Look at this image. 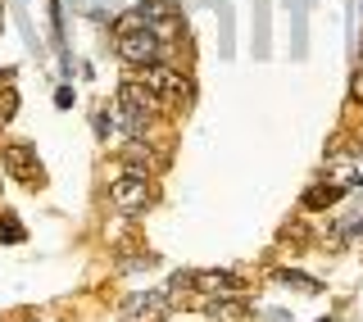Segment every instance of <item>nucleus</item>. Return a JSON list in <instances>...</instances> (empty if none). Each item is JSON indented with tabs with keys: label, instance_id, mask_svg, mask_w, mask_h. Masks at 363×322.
<instances>
[{
	"label": "nucleus",
	"instance_id": "1",
	"mask_svg": "<svg viewBox=\"0 0 363 322\" xmlns=\"http://www.w3.org/2000/svg\"><path fill=\"white\" fill-rule=\"evenodd\" d=\"M155 109H159L155 91H145L141 82H123L118 87V123H123V132H128L132 141H141V136L150 132Z\"/></svg>",
	"mask_w": 363,
	"mask_h": 322
},
{
	"label": "nucleus",
	"instance_id": "2",
	"mask_svg": "<svg viewBox=\"0 0 363 322\" xmlns=\"http://www.w3.org/2000/svg\"><path fill=\"white\" fill-rule=\"evenodd\" d=\"M118 60L132 64V68L159 60V37H155V28H145V23H141L136 9L118 18Z\"/></svg>",
	"mask_w": 363,
	"mask_h": 322
},
{
	"label": "nucleus",
	"instance_id": "3",
	"mask_svg": "<svg viewBox=\"0 0 363 322\" xmlns=\"http://www.w3.org/2000/svg\"><path fill=\"white\" fill-rule=\"evenodd\" d=\"M141 87L155 91V100H164V105H182L186 100V77L177 73L173 64H141Z\"/></svg>",
	"mask_w": 363,
	"mask_h": 322
},
{
	"label": "nucleus",
	"instance_id": "4",
	"mask_svg": "<svg viewBox=\"0 0 363 322\" xmlns=\"http://www.w3.org/2000/svg\"><path fill=\"white\" fill-rule=\"evenodd\" d=\"M109 195H113V204H118L123 213H141L145 204H150V177L128 168L118 182H113V191H109Z\"/></svg>",
	"mask_w": 363,
	"mask_h": 322
},
{
	"label": "nucleus",
	"instance_id": "5",
	"mask_svg": "<svg viewBox=\"0 0 363 322\" xmlns=\"http://www.w3.org/2000/svg\"><path fill=\"white\" fill-rule=\"evenodd\" d=\"M5 168L14 172L18 182H28V187H41V182H45V172L37 164V150H32L28 141H18V145H9V150H5Z\"/></svg>",
	"mask_w": 363,
	"mask_h": 322
},
{
	"label": "nucleus",
	"instance_id": "6",
	"mask_svg": "<svg viewBox=\"0 0 363 322\" xmlns=\"http://www.w3.org/2000/svg\"><path fill=\"white\" fill-rule=\"evenodd\" d=\"M168 291H145V295H132L128 300V309H123V313H128V322H164L168 318Z\"/></svg>",
	"mask_w": 363,
	"mask_h": 322
},
{
	"label": "nucleus",
	"instance_id": "7",
	"mask_svg": "<svg viewBox=\"0 0 363 322\" xmlns=\"http://www.w3.org/2000/svg\"><path fill=\"white\" fill-rule=\"evenodd\" d=\"M136 14H141V23H145V28H155V37H159V41H168V37H173V32L182 28L177 9L168 5V0H145V5L136 9Z\"/></svg>",
	"mask_w": 363,
	"mask_h": 322
},
{
	"label": "nucleus",
	"instance_id": "8",
	"mask_svg": "<svg viewBox=\"0 0 363 322\" xmlns=\"http://www.w3.org/2000/svg\"><path fill=\"white\" fill-rule=\"evenodd\" d=\"M191 286L209 300H227V295H241V282L232 272H191Z\"/></svg>",
	"mask_w": 363,
	"mask_h": 322
},
{
	"label": "nucleus",
	"instance_id": "9",
	"mask_svg": "<svg viewBox=\"0 0 363 322\" xmlns=\"http://www.w3.org/2000/svg\"><path fill=\"white\" fill-rule=\"evenodd\" d=\"M250 309L236 300V295H227V300H209V318L213 322H245Z\"/></svg>",
	"mask_w": 363,
	"mask_h": 322
},
{
	"label": "nucleus",
	"instance_id": "10",
	"mask_svg": "<svg viewBox=\"0 0 363 322\" xmlns=\"http://www.w3.org/2000/svg\"><path fill=\"white\" fill-rule=\"evenodd\" d=\"M340 191L345 187H313V191H304V209H332V204L340 200Z\"/></svg>",
	"mask_w": 363,
	"mask_h": 322
},
{
	"label": "nucleus",
	"instance_id": "11",
	"mask_svg": "<svg viewBox=\"0 0 363 322\" xmlns=\"http://www.w3.org/2000/svg\"><path fill=\"white\" fill-rule=\"evenodd\" d=\"M277 282H281V286H295V291H304V295H318V291H323L313 277H304V272H291V268L277 272Z\"/></svg>",
	"mask_w": 363,
	"mask_h": 322
},
{
	"label": "nucleus",
	"instance_id": "12",
	"mask_svg": "<svg viewBox=\"0 0 363 322\" xmlns=\"http://www.w3.org/2000/svg\"><path fill=\"white\" fill-rule=\"evenodd\" d=\"M123 159H128V168H132V172H150V168H155V155H150V150H141V141H132V150L123 155Z\"/></svg>",
	"mask_w": 363,
	"mask_h": 322
},
{
	"label": "nucleus",
	"instance_id": "13",
	"mask_svg": "<svg viewBox=\"0 0 363 322\" xmlns=\"http://www.w3.org/2000/svg\"><path fill=\"white\" fill-rule=\"evenodd\" d=\"M0 240H5V245H18V240H23V227L14 223V213L0 218Z\"/></svg>",
	"mask_w": 363,
	"mask_h": 322
},
{
	"label": "nucleus",
	"instance_id": "14",
	"mask_svg": "<svg viewBox=\"0 0 363 322\" xmlns=\"http://www.w3.org/2000/svg\"><path fill=\"white\" fill-rule=\"evenodd\" d=\"M14 109H18V96H14V87H5V91H0V128L14 118Z\"/></svg>",
	"mask_w": 363,
	"mask_h": 322
},
{
	"label": "nucleus",
	"instance_id": "15",
	"mask_svg": "<svg viewBox=\"0 0 363 322\" xmlns=\"http://www.w3.org/2000/svg\"><path fill=\"white\" fill-rule=\"evenodd\" d=\"M55 105H60V109H68V105H73V91H68V87H60V91H55Z\"/></svg>",
	"mask_w": 363,
	"mask_h": 322
},
{
	"label": "nucleus",
	"instance_id": "16",
	"mask_svg": "<svg viewBox=\"0 0 363 322\" xmlns=\"http://www.w3.org/2000/svg\"><path fill=\"white\" fill-rule=\"evenodd\" d=\"M354 100H363V73H354Z\"/></svg>",
	"mask_w": 363,
	"mask_h": 322
},
{
	"label": "nucleus",
	"instance_id": "17",
	"mask_svg": "<svg viewBox=\"0 0 363 322\" xmlns=\"http://www.w3.org/2000/svg\"><path fill=\"white\" fill-rule=\"evenodd\" d=\"M0 28H5V5H0Z\"/></svg>",
	"mask_w": 363,
	"mask_h": 322
},
{
	"label": "nucleus",
	"instance_id": "18",
	"mask_svg": "<svg viewBox=\"0 0 363 322\" xmlns=\"http://www.w3.org/2000/svg\"><path fill=\"white\" fill-rule=\"evenodd\" d=\"M359 159H363V150H359Z\"/></svg>",
	"mask_w": 363,
	"mask_h": 322
},
{
	"label": "nucleus",
	"instance_id": "19",
	"mask_svg": "<svg viewBox=\"0 0 363 322\" xmlns=\"http://www.w3.org/2000/svg\"><path fill=\"white\" fill-rule=\"evenodd\" d=\"M359 187H363V182H359Z\"/></svg>",
	"mask_w": 363,
	"mask_h": 322
}]
</instances>
